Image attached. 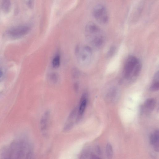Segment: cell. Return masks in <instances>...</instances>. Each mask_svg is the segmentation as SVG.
Instances as JSON below:
<instances>
[{
    "mask_svg": "<svg viewBox=\"0 0 159 159\" xmlns=\"http://www.w3.org/2000/svg\"><path fill=\"white\" fill-rule=\"evenodd\" d=\"M5 158L30 159L32 158L33 151L32 146L28 141L17 140L12 142L3 153Z\"/></svg>",
    "mask_w": 159,
    "mask_h": 159,
    "instance_id": "6da1fadb",
    "label": "cell"
},
{
    "mask_svg": "<svg viewBox=\"0 0 159 159\" xmlns=\"http://www.w3.org/2000/svg\"><path fill=\"white\" fill-rule=\"evenodd\" d=\"M141 64L139 59L133 56L126 59L124 66L122 83L130 84L134 82L141 71Z\"/></svg>",
    "mask_w": 159,
    "mask_h": 159,
    "instance_id": "7a4b0ae2",
    "label": "cell"
},
{
    "mask_svg": "<svg viewBox=\"0 0 159 159\" xmlns=\"http://www.w3.org/2000/svg\"><path fill=\"white\" fill-rule=\"evenodd\" d=\"M85 34L87 41L94 47L100 49L104 46L105 41L104 34L99 26L95 23L90 22L87 24Z\"/></svg>",
    "mask_w": 159,
    "mask_h": 159,
    "instance_id": "3957f363",
    "label": "cell"
},
{
    "mask_svg": "<svg viewBox=\"0 0 159 159\" xmlns=\"http://www.w3.org/2000/svg\"><path fill=\"white\" fill-rule=\"evenodd\" d=\"M75 53L80 64L86 66L90 63L92 55V50L90 47L78 45L75 48Z\"/></svg>",
    "mask_w": 159,
    "mask_h": 159,
    "instance_id": "277c9868",
    "label": "cell"
},
{
    "mask_svg": "<svg viewBox=\"0 0 159 159\" xmlns=\"http://www.w3.org/2000/svg\"><path fill=\"white\" fill-rule=\"evenodd\" d=\"M93 15L96 20L102 25L107 24L109 21V16L106 8L103 5L98 4L93 9Z\"/></svg>",
    "mask_w": 159,
    "mask_h": 159,
    "instance_id": "5b68a950",
    "label": "cell"
},
{
    "mask_svg": "<svg viewBox=\"0 0 159 159\" xmlns=\"http://www.w3.org/2000/svg\"><path fill=\"white\" fill-rule=\"evenodd\" d=\"M30 28L26 26H20L13 28L8 31L10 36L14 38H20L28 34Z\"/></svg>",
    "mask_w": 159,
    "mask_h": 159,
    "instance_id": "8992f818",
    "label": "cell"
},
{
    "mask_svg": "<svg viewBox=\"0 0 159 159\" xmlns=\"http://www.w3.org/2000/svg\"><path fill=\"white\" fill-rule=\"evenodd\" d=\"M78 109L75 108L70 113L66 122L64 130L67 132L71 130L76 122H77Z\"/></svg>",
    "mask_w": 159,
    "mask_h": 159,
    "instance_id": "52a82bcc",
    "label": "cell"
},
{
    "mask_svg": "<svg viewBox=\"0 0 159 159\" xmlns=\"http://www.w3.org/2000/svg\"><path fill=\"white\" fill-rule=\"evenodd\" d=\"M50 118V112L46 111L42 116L40 122V127L41 133L44 136L48 135Z\"/></svg>",
    "mask_w": 159,
    "mask_h": 159,
    "instance_id": "ba28073f",
    "label": "cell"
},
{
    "mask_svg": "<svg viewBox=\"0 0 159 159\" xmlns=\"http://www.w3.org/2000/svg\"><path fill=\"white\" fill-rule=\"evenodd\" d=\"M87 95L85 93L81 97L78 109L77 122L81 119L84 114L87 104Z\"/></svg>",
    "mask_w": 159,
    "mask_h": 159,
    "instance_id": "9c48e42d",
    "label": "cell"
},
{
    "mask_svg": "<svg viewBox=\"0 0 159 159\" xmlns=\"http://www.w3.org/2000/svg\"><path fill=\"white\" fill-rule=\"evenodd\" d=\"M150 142L153 146L155 151H159V131L157 130L152 134L150 137Z\"/></svg>",
    "mask_w": 159,
    "mask_h": 159,
    "instance_id": "30bf717a",
    "label": "cell"
},
{
    "mask_svg": "<svg viewBox=\"0 0 159 159\" xmlns=\"http://www.w3.org/2000/svg\"><path fill=\"white\" fill-rule=\"evenodd\" d=\"M155 105V100L153 98H149L145 101L142 110L146 112H151L154 110Z\"/></svg>",
    "mask_w": 159,
    "mask_h": 159,
    "instance_id": "8fae6325",
    "label": "cell"
},
{
    "mask_svg": "<svg viewBox=\"0 0 159 159\" xmlns=\"http://www.w3.org/2000/svg\"><path fill=\"white\" fill-rule=\"evenodd\" d=\"M159 75L158 71L155 74L152 83L150 87V89L153 91H156L158 90L159 88Z\"/></svg>",
    "mask_w": 159,
    "mask_h": 159,
    "instance_id": "7c38bea8",
    "label": "cell"
},
{
    "mask_svg": "<svg viewBox=\"0 0 159 159\" xmlns=\"http://www.w3.org/2000/svg\"><path fill=\"white\" fill-rule=\"evenodd\" d=\"M11 7L10 0H2V7L3 11L5 13L10 12Z\"/></svg>",
    "mask_w": 159,
    "mask_h": 159,
    "instance_id": "4fadbf2b",
    "label": "cell"
},
{
    "mask_svg": "<svg viewBox=\"0 0 159 159\" xmlns=\"http://www.w3.org/2000/svg\"><path fill=\"white\" fill-rule=\"evenodd\" d=\"M61 64V56L59 53L57 54L53 59L52 65L54 68H57Z\"/></svg>",
    "mask_w": 159,
    "mask_h": 159,
    "instance_id": "5bb4252c",
    "label": "cell"
},
{
    "mask_svg": "<svg viewBox=\"0 0 159 159\" xmlns=\"http://www.w3.org/2000/svg\"><path fill=\"white\" fill-rule=\"evenodd\" d=\"M49 80L52 83L56 84L59 81V76L56 73H52L49 76Z\"/></svg>",
    "mask_w": 159,
    "mask_h": 159,
    "instance_id": "9a60e30c",
    "label": "cell"
},
{
    "mask_svg": "<svg viewBox=\"0 0 159 159\" xmlns=\"http://www.w3.org/2000/svg\"><path fill=\"white\" fill-rule=\"evenodd\" d=\"M106 154L108 158H111L113 156V151L111 144L109 143L106 147Z\"/></svg>",
    "mask_w": 159,
    "mask_h": 159,
    "instance_id": "2e32d148",
    "label": "cell"
},
{
    "mask_svg": "<svg viewBox=\"0 0 159 159\" xmlns=\"http://www.w3.org/2000/svg\"><path fill=\"white\" fill-rule=\"evenodd\" d=\"M72 75L74 79L78 78L80 75V72L79 70L77 68H75L72 70Z\"/></svg>",
    "mask_w": 159,
    "mask_h": 159,
    "instance_id": "e0dca14e",
    "label": "cell"
},
{
    "mask_svg": "<svg viewBox=\"0 0 159 159\" xmlns=\"http://www.w3.org/2000/svg\"><path fill=\"white\" fill-rule=\"evenodd\" d=\"M116 51V48L114 46L111 47L108 52L107 56L109 57L112 56Z\"/></svg>",
    "mask_w": 159,
    "mask_h": 159,
    "instance_id": "ac0fdd59",
    "label": "cell"
},
{
    "mask_svg": "<svg viewBox=\"0 0 159 159\" xmlns=\"http://www.w3.org/2000/svg\"><path fill=\"white\" fill-rule=\"evenodd\" d=\"M95 149V151L99 155H100L101 154V149L99 146H96Z\"/></svg>",
    "mask_w": 159,
    "mask_h": 159,
    "instance_id": "d6986e66",
    "label": "cell"
},
{
    "mask_svg": "<svg viewBox=\"0 0 159 159\" xmlns=\"http://www.w3.org/2000/svg\"><path fill=\"white\" fill-rule=\"evenodd\" d=\"M74 88L75 91L77 92L79 89V85L78 83L76 82L74 85Z\"/></svg>",
    "mask_w": 159,
    "mask_h": 159,
    "instance_id": "ffe728a7",
    "label": "cell"
},
{
    "mask_svg": "<svg viewBox=\"0 0 159 159\" xmlns=\"http://www.w3.org/2000/svg\"><path fill=\"white\" fill-rule=\"evenodd\" d=\"M28 4L29 7L30 8H33L34 4L33 0H29Z\"/></svg>",
    "mask_w": 159,
    "mask_h": 159,
    "instance_id": "44dd1931",
    "label": "cell"
},
{
    "mask_svg": "<svg viewBox=\"0 0 159 159\" xmlns=\"http://www.w3.org/2000/svg\"><path fill=\"white\" fill-rule=\"evenodd\" d=\"M3 75V72L1 70H0V78H1Z\"/></svg>",
    "mask_w": 159,
    "mask_h": 159,
    "instance_id": "7402d4cb",
    "label": "cell"
}]
</instances>
